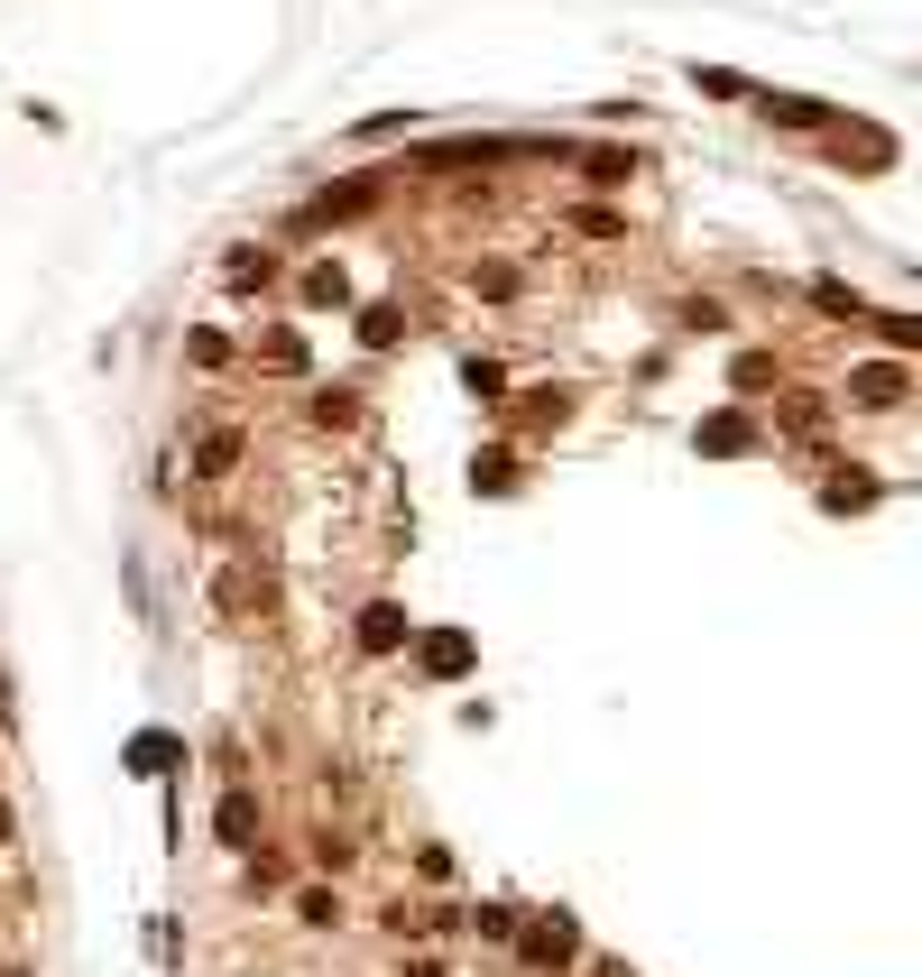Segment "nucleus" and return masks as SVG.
Segmentation results:
<instances>
[{
    "label": "nucleus",
    "mask_w": 922,
    "mask_h": 977,
    "mask_svg": "<svg viewBox=\"0 0 922 977\" xmlns=\"http://www.w3.org/2000/svg\"><path fill=\"white\" fill-rule=\"evenodd\" d=\"M849 388H858V397H877V406H886V397H904V369H858V378H849Z\"/></svg>",
    "instance_id": "nucleus-4"
},
{
    "label": "nucleus",
    "mask_w": 922,
    "mask_h": 977,
    "mask_svg": "<svg viewBox=\"0 0 922 977\" xmlns=\"http://www.w3.org/2000/svg\"><path fill=\"white\" fill-rule=\"evenodd\" d=\"M230 461H240V433H203L194 471H203V480H230Z\"/></svg>",
    "instance_id": "nucleus-1"
},
{
    "label": "nucleus",
    "mask_w": 922,
    "mask_h": 977,
    "mask_svg": "<svg viewBox=\"0 0 922 977\" xmlns=\"http://www.w3.org/2000/svg\"><path fill=\"white\" fill-rule=\"evenodd\" d=\"M526 949H535V959H572V922H535Z\"/></svg>",
    "instance_id": "nucleus-2"
},
{
    "label": "nucleus",
    "mask_w": 922,
    "mask_h": 977,
    "mask_svg": "<svg viewBox=\"0 0 922 977\" xmlns=\"http://www.w3.org/2000/svg\"><path fill=\"white\" fill-rule=\"evenodd\" d=\"M268 277H277L268 249H240V259H230V287H268Z\"/></svg>",
    "instance_id": "nucleus-3"
}]
</instances>
